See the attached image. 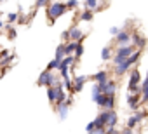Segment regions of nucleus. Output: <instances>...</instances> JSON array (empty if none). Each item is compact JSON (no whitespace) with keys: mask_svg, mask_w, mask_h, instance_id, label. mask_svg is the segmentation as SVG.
<instances>
[{"mask_svg":"<svg viewBox=\"0 0 148 134\" xmlns=\"http://www.w3.org/2000/svg\"><path fill=\"white\" fill-rule=\"evenodd\" d=\"M131 40L134 42V47H136V49H139V51H143V49H145V45H146V38H145L143 35H139V33L131 35Z\"/></svg>","mask_w":148,"mask_h":134,"instance_id":"nucleus-12","label":"nucleus"},{"mask_svg":"<svg viewBox=\"0 0 148 134\" xmlns=\"http://www.w3.org/2000/svg\"><path fill=\"white\" fill-rule=\"evenodd\" d=\"M66 11H68V9H66V5H64L63 2H49V5H47V18H49V21H51V25H52L58 18H61Z\"/></svg>","mask_w":148,"mask_h":134,"instance_id":"nucleus-1","label":"nucleus"},{"mask_svg":"<svg viewBox=\"0 0 148 134\" xmlns=\"http://www.w3.org/2000/svg\"><path fill=\"white\" fill-rule=\"evenodd\" d=\"M82 54H84V45H82V42H77V47H75V52H73V56H75V59H79Z\"/></svg>","mask_w":148,"mask_h":134,"instance_id":"nucleus-25","label":"nucleus"},{"mask_svg":"<svg viewBox=\"0 0 148 134\" xmlns=\"http://www.w3.org/2000/svg\"><path fill=\"white\" fill-rule=\"evenodd\" d=\"M71 105H73V98H71V96H66V99H64L63 103L54 105V106H56V111H58V115H59V120H64V118H66L68 108H70Z\"/></svg>","mask_w":148,"mask_h":134,"instance_id":"nucleus-5","label":"nucleus"},{"mask_svg":"<svg viewBox=\"0 0 148 134\" xmlns=\"http://www.w3.org/2000/svg\"><path fill=\"white\" fill-rule=\"evenodd\" d=\"M64 45V56H73V52H75V47H77V42H73V40H68Z\"/></svg>","mask_w":148,"mask_h":134,"instance_id":"nucleus-16","label":"nucleus"},{"mask_svg":"<svg viewBox=\"0 0 148 134\" xmlns=\"http://www.w3.org/2000/svg\"><path fill=\"white\" fill-rule=\"evenodd\" d=\"M4 56H9V49H2V51H0V57H4Z\"/></svg>","mask_w":148,"mask_h":134,"instance_id":"nucleus-37","label":"nucleus"},{"mask_svg":"<svg viewBox=\"0 0 148 134\" xmlns=\"http://www.w3.org/2000/svg\"><path fill=\"white\" fill-rule=\"evenodd\" d=\"M138 87H139V92H141V103H146L148 101V80H139V84H138Z\"/></svg>","mask_w":148,"mask_h":134,"instance_id":"nucleus-13","label":"nucleus"},{"mask_svg":"<svg viewBox=\"0 0 148 134\" xmlns=\"http://www.w3.org/2000/svg\"><path fill=\"white\" fill-rule=\"evenodd\" d=\"M106 134H119L117 127H106Z\"/></svg>","mask_w":148,"mask_h":134,"instance_id":"nucleus-34","label":"nucleus"},{"mask_svg":"<svg viewBox=\"0 0 148 134\" xmlns=\"http://www.w3.org/2000/svg\"><path fill=\"white\" fill-rule=\"evenodd\" d=\"M139 80H141L139 72H138V70H132V72H131V77H129V82H127V91H129V92H132V94L139 92V87H138Z\"/></svg>","mask_w":148,"mask_h":134,"instance_id":"nucleus-6","label":"nucleus"},{"mask_svg":"<svg viewBox=\"0 0 148 134\" xmlns=\"http://www.w3.org/2000/svg\"><path fill=\"white\" fill-rule=\"evenodd\" d=\"M86 132H92V134H94V122H89V124L86 125Z\"/></svg>","mask_w":148,"mask_h":134,"instance_id":"nucleus-33","label":"nucleus"},{"mask_svg":"<svg viewBox=\"0 0 148 134\" xmlns=\"http://www.w3.org/2000/svg\"><path fill=\"white\" fill-rule=\"evenodd\" d=\"M131 68H132V66L127 63V57H125V61H124V63H120V64H117V66H115V75H117V77H122V75H124V73H127Z\"/></svg>","mask_w":148,"mask_h":134,"instance_id":"nucleus-14","label":"nucleus"},{"mask_svg":"<svg viewBox=\"0 0 148 134\" xmlns=\"http://www.w3.org/2000/svg\"><path fill=\"white\" fill-rule=\"evenodd\" d=\"M108 79H110V75H108L106 70H99L98 73L92 75V80H94V82H106Z\"/></svg>","mask_w":148,"mask_h":134,"instance_id":"nucleus-15","label":"nucleus"},{"mask_svg":"<svg viewBox=\"0 0 148 134\" xmlns=\"http://www.w3.org/2000/svg\"><path fill=\"white\" fill-rule=\"evenodd\" d=\"M132 117H134V118H136V122H138V124H139V122H143V120H145V118H146V111H145V110H139V111H138V110H136V111H134V115H132Z\"/></svg>","mask_w":148,"mask_h":134,"instance_id":"nucleus-23","label":"nucleus"},{"mask_svg":"<svg viewBox=\"0 0 148 134\" xmlns=\"http://www.w3.org/2000/svg\"><path fill=\"white\" fill-rule=\"evenodd\" d=\"M61 38H63V40H66V42H68V40H70V38H68V30H66V31H63V33H61Z\"/></svg>","mask_w":148,"mask_h":134,"instance_id":"nucleus-38","label":"nucleus"},{"mask_svg":"<svg viewBox=\"0 0 148 134\" xmlns=\"http://www.w3.org/2000/svg\"><path fill=\"white\" fill-rule=\"evenodd\" d=\"M136 125H138L136 118H134V117H129V118H127V127H129V129H134Z\"/></svg>","mask_w":148,"mask_h":134,"instance_id":"nucleus-30","label":"nucleus"},{"mask_svg":"<svg viewBox=\"0 0 148 134\" xmlns=\"http://www.w3.org/2000/svg\"><path fill=\"white\" fill-rule=\"evenodd\" d=\"M87 80H89V77H86V75H77L75 79L71 80V92H80V91L84 89V85H86Z\"/></svg>","mask_w":148,"mask_h":134,"instance_id":"nucleus-7","label":"nucleus"},{"mask_svg":"<svg viewBox=\"0 0 148 134\" xmlns=\"http://www.w3.org/2000/svg\"><path fill=\"white\" fill-rule=\"evenodd\" d=\"M4 26H5V23H4V21H2V18H0V30H2V28H4Z\"/></svg>","mask_w":148,"mask_h":134,"instance_id":"nucleus-40","label":"nucleus"},{"mask_svg":"<svg viewBox=\"0 0 148 134\" xmlns=\"http://www.w3.org/2000/svg\"><path fill=\"white\" fill-rule=\"evenodd\" d=\"M84 7L89 9V11H94V9L98 7V0H86V2H84Z\"/></svg>","mask_w":148,"mask_h":134,"instance_id":"nucleus-26","label":"nucleus"},{"mask_svg":"<svg viewBox=\"0 0 148 134\" xmlns=\"http://www.w3.org/2000/svg\"><path fill=\"white\" fill-rule=\"evenodd\" d=\"M105 99H106V94H101V92H98V94H92V101L98 105V106H105Z\"/></svg>","mask_w":148,"mask_h":134,"instance_id":"nucleus-18","label":"nucleus"},{"mask_svg":"<svg viewBox=\"0 0 148 134\" xmlns=\"http://www.w3.org/2000/svg\"><path fill=\"white\" fill-rule=\"evenodd\" d=\"M64 5H66V9H77L79 7V0H68Z\"/></svg>","mask_w":148,"mask_h":134,"instance_id":"nucleus-29","label":"nucleus"},{"mask_svg":"<svg viewBox=\"0 0 148 134\" xmlns=\"http://www.w3.org/2000/svg\"><path fill=\"white\" fill-rule=\"evenodd\" d=\"M4 28H7V35H9V38H11V40H14V38L18 37V33H16V28H14L12 25H7V23H5V26H4Z\"/></svg>","mask_w":148,"mask_h":134,"instance_id":"nucleus-21","label":"nucleus"},{"mask_svg":"<svg viewBox=\"0 0 148 134\" xmlns=\"http://www.w3.org/2000/svg\"><path fill=\"white\" fill-rule=\"evenodd\" d=\"M59 61H61V59H56V57H54V59H51V63L47 64V70H49V72H52V70H58Z\"/></svg>","mask_w":148,"mask_h":134,"instance_id":"nucleus-27","label":"nucleus"},{"mask_svg":"<svg viewBox=\"0 0 148 134\" xmlns=\"http://www.w3.org/2000/svg\"><path fill=\"white\" fill-rule=\"evenodd\" d=\"M115 40H117L119 45H127V44H131V33L125 31V30H120V31L115 35Z\"/></svg>","mask_w":148,"mask_h":134,"instance_id":"nucleus-11","label":"nucleus"},{"mask_svg":"<svg viewBox=\"0 0 148 134\" xmlns=\"http://www.w3.org/2000/svg\"><path fill=\"white\" fill-rule=\"evenodd\" d=\"M84 37H86V33H84L79 26H71V28L68 30V38L73 40V42H82Z\"/></svg>","mask_w":148,"mask_h":134,"instance_id":"nucleus-8","label":"nucleus"},{"mask_svg":"<svg viewBox=\"0 0 148 134\" xmlns=\"http://www.w3.org/2000/svg\"><path fill=\"white\" fill-rule=\"evenodd\" d=\"M134 51H136V47L131 45V44H127V45H119L117 51H115V54L120 56V57H127V56H131Z\"/></svg>","mask_w":148,"mask_h":134,"instance_id":"nucleus-9","label":"nucleus"},{"mask_svg":"<svg viewBox=\"0 0 148 134\" xmlns=\"http://www.w3.org/2000/svg\"><path fill=\"white\" fill-rule=\"evenodd\" d=\"M98 117L101 118V122L105 124V127H115L117 122H119V115H117L115 110H106V108H103V111H101Z\"/></svg>","mask_w":148,"mask_h":134,"instance_id":"nucleus-2","label":"nucleus"},{"mask_svg":"<svg viewBox=\"0 0 148 134\" xmlns=\"http://www.w3.org/2000/svg\"><path fill=\"white\" fill-rule=\"evenodd\" d=\"M139 103H141V98H139V92H136V94H132V92H129L127 94V106L131 108V110H138V106H139Z\"/></svg>","mask_w":148,"mask_h":134,"instance_id":"nucleus-10","label":"nucleus"},{"mask_svg":"<svg viewBox=\"0 0 148 134\" xmlns=\"http://www.w3.org/2000/svg\"><path fill=\"white\" fill-rule=\"evenodd\" d=\"M119 31H120V28H117V26H112V28H110V35H113V37H115Z\"/></svg>","mask_w":148,"mask_h":134,"instance_id":"nucleus-35","label":"nucleus"},{"mask_svg":"<svg viewBox=\"0 0 148 134\" xmlns=\"http://www.w3.org/2000/svg\"><path fill=\"white\" fill-rule=\"evenodd\" d=\"M98 87H99V92L106 94V96H115V92H117V82H113L110 79L106 82H98Z\"/></svg>","mask_w":148,"mask_h":134,"instance_id":"nucleus-4","label":"nucleus"},{"mask_svg":"<svg viewBox=\"0 0 148 134\" xmlns=\"http://www.w3.org/2000/svg\"><path fill=\"white\" fill-rule=\"evenodd\" d=\"M51 0H37V7H47Z\"/></svg>","mask_w":148,"mask_h":134,"instance_id":"nucleus-32","label":"nucleus"},{"mask_svg":"<svg viewBox=\"0 0 148 134\" xmlns=\"http://www.w3.org/2000/svg\"><path fill=\"white\" fill-rule=\"evenodd\" d=\"M103 108H106V110H113L115 108V96H106V99H105V106Z\"/></svg>","mask_w":148,"mask_h":134,"instance_id":"nucleus-19","label":"nucleus"},{"mask_svg":"<svg viewBox=\"0 0 148 134\" xmlns=\"http://www.w3.org/2000/svg\"><path fill=\"white\" fill-rule=\"evenodd\" d=\"M54 57H56V59H63V57H64V45H63V44L56 47V52H54Z\"/></svg>","mask_w":148,"mask_h":134,"instance_id":"nucleus-24","label":"nucleus"},{"mask_svg":"<svg viewBox=\"0 0 148 134\" xmlns=\"http://www.w3.org/2000/svg\"><path fill=\"white\" fill-rule=\"evenodd\" d=\"M18 19V12H9L7 14V25H14Z\"/></svg>","mask_w":148,"mask_h":134,"instance_id":"nucleus-28","label":"nucleus"},{"mask_svg":"<svg viewBox=\"0 0 148 134\" xmlns=\"http://www.w3.org/2000/svg\"><path fill=\"white\" fill-rule=\"evenodd\" d=\"M28 19H26V16L25 14H18V19H16V23H19V25H25Z\"/></svg>","mask_w":148,"mask_h":134,"instance_id":"nucleus-31","label":"nucleus"},{"mask_svg":"<svg viewBox=\"0 0 148 134\" xmlns=\"http://www.w3.org/2000/svg\"><path fill=\"white\" fill-rule=\"evenodd\" d=\"M101 59H103V61H110V59H112V49H110V47H103V51H101Z\"/></svg>","mask_w":148,"mask_h":134,"instance_id":"nucleus-22","label":"nucleus"},{"mask_svg":"<svg viewBox=\"0 0 148 134\" xmlns=\"http://www.w3.org/2000/svg\"><path fill=\"white\" fill-rule=\"evenodd\" d=\"M87 134H92V132H87Z\"/></svg>","mask_w":148,"mask_h":134,"instance_id":"nucleus-41","label":"nucleus"},{"mask_svg":"<svg viewBox=\"0 0 148 134\" xmlns=\"http://www.w3.org/2000/svg\"><path fill=\"white\" fill-rule=\"evenodd\" d=\"M56 82H59V79H58L52 72H49V70L42 72L40 77H38V85H44V87H51V85H54Z\"/></svg>","mask_w":148,"mask_h":134,"instance_id":"nucleus-3","label":"nucleus"},{"mask_svg":"<svg viewBox=\"0 0 148 134\" xmlns=\"http://www.w3.org/2000/svg\"><path fill=\"white\" fill-rule=\"evenodd\" d=\"M119 134H134V131H132V129H129V127H125V129H122Z\"/></svg>","mask_w":148,"mask_h":134,"instance_id":"nucleus-36","label":"nucleus"},{"mask_svg":"<svg viewBox=\"0 0 148 134\" xmlns=\"http://www.w3.org/2000/svg\"><path fill=\"white\" fill-rule=\"evenodd\" d=\"M77 18H79L80 21H87V23H89V21H92L94 12H92V11H89V9H86L84 12H79V14H77Z\"/></svg>","mask_w":148,"mask_h":134,"instance_id":"nucleus-17","label":"nucleus"},{"mask_svg":"<svg viewBox=\"0 0 148 134\" xmlns=\"http://www.w3.org/2000/svg\"><path fill=\"white\" fill-rule=\"evenodd\" d=\"M47 99L51 101V105H54V103H56V91H54V85L47 87Z\"/></svg>","mask_w":148,"mask_h":134,"instance_id":"nucleus-20","label":"nucleus"},{"mask_svg":"<svg viewBox=\"0 0 148 134\" xmlns=\"http://www.w3.org/2000/svg\"><path fill=\"white\" fill-rule=\"evenodd\" d=\"M94 134H106V127H105V129H96Z\"/></svg>","mask_w":148,"mask_h":134,"instance_id":"nucleus-39","label":"nucleus"}]
</instances>
